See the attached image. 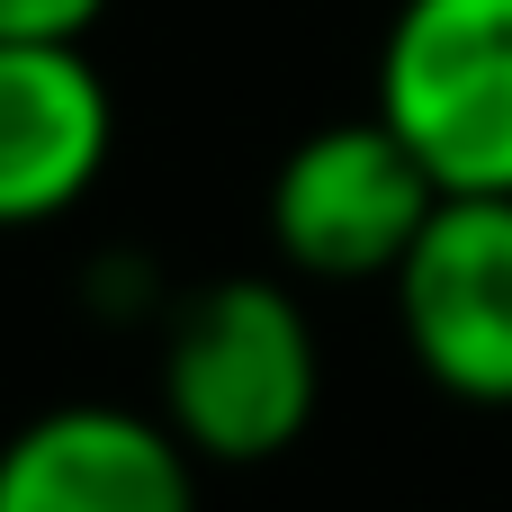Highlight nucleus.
<instances>
[{
	"label": "nucleus",
	"mask_w": 512,
	"mask_h": 512,
	"mask_svg": "<svg viewBox=\"0 0 512 512\" xmlns=\"http://www.w3.org/2000/svg\"><path fill=\"white\" fill-rule=\"evenodd\" d=\"M324 396V351L288 279H207L162 333V423L198 468H261L306 441Z\"/></svg>",
	"instance_id": "1"
},
{
	"label": "nucleus",
	"mask_w": 512,
	"mask_h": 512,
	"mask_svg": "<svg viewBox=\"0 0 512 512\" xmlns=\"http://www.w3.org/2000/svg\"><path fill=\"white\" fill-rule=\"evenodd\" d=\"M369 108L441 198H512V0H396Z\"/></svg>",
	"instance_id": "2"
},
{
	"label": "nucleus",
	"mask_w": 512,
	"mask_h": 512,
	"mask_svg": "<svg viewBox=\"0 0 512 512\" xmlns=\"http://www.w3.org/2000/svg\"><path fill=\"white\" fill-rule=\"evenodd\" d=\"M441 189L387 135V117H333L270 171V243L306 279H396Z\"/></svg>",
	"instance_id": "3"
},
{
	"label": "nucleus",
	"mask_w": 512,
	"mask_h": 512,
	"mask_svg": "<svg viewBox=\"0 0 512 512\" xmlns=\"http://www.w3.org/2000/svg\"><path fill=\"white\" fill-rule=\"evenodd\" d=\"M396 333L459 405H512V198H441L396 261Z\"/></svg>",
	"instance_id": "4"
},
{
	"label": "nucleus",
	"mask_w": 512,
	"mask_h": 512,
	"mask_svg": "<svg viewBox=\"0 0 512 512\" xmlns=\"http://www.w3.org/2000/svg\"><path fill=\"white\" fill-rule=\"evenodd\" d=\"M0 512H198V459L162 414L54 405L0 441Z\"/></svg>",
	"instance_id": "5"
},
{
	"label": "nucleus",
	"mask_w": 512,
	"mask_h": 512,
	"mask_svg": "<svg viewBox=\"0 0 512 512\" xmlns=\"http://www.w3.org/2000/svg\"><path fill=\"white\" fill-rule=\"evenodd\" d=\"M117 144V99L81 45H0V234L90 198Z\"/></svg>",
	"instance_id": "6"
},
{
	"label": "nucleus",
	"mask_w": 512,
	"mask_h": 512,
	"mask_svg": "<svg viewBox=\"0 0 512 512\" xmlns=\"http://www.w3.org/2000/svg\"><path fill=\"white\" fill-rule=\"evenodd\" d=\"M108 0H0V45H81Z\"/></svg>",
	"instance_id": "7"
}]
</instances>
